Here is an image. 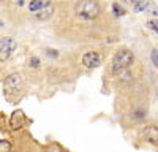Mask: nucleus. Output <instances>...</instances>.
<instances>
[{
	"label": "nucleus",
	"mask_w": 158,
	"mask_h": 152,
	"mask_svg": "<svg viewBox=\"0 0 158 152\" xmlns=\"http://www.w3.org/2000/svg\"><path fill=\"white\" fill-rule=\"evenodd\" d=\"M48 3H49L48 0H30V2H29V11L38 13V11H41Z\"/></svg>",
	"instance_id": "obj_7"
},
{
	"label": "nucleus",
	"mask_w": 158,
	"mask_h": 152,
	"mask_svg": "<svg viewBox=\"0 0 158 152\" xmlns=\"http://www.w3.org/2000/svg\"><path fill=\"white\" fill-rule=\"evenodd\" d=\"M100 10L97 0H81L76 5V15L82 19H95L100 15Z\"/></svg>",
	"instance_id": "obj_1"
},
{
	"label": "nucleus",
	"mask_w": 158,
	"mask_h": 152,
	"mask_svg": "<svg viewBox=\"0 0 158 152\" xmlns=\"http://www.w3.org/2000/svg\"><path fill=\"white\" fill-rule=\"evenodd\" d=\"M147 25H149V27H150L153 32H156V33H158V19H152V21H149V22H147Z\"/></svg>",
	"instance_id": "obj_14"
},
{
	"label": "nucleus",
	"mask_w": 158,
	"mask_h": 152,
	"mask_svg": "<svg viewBox=\"0 0 158 152\" xmlns=\"http://www.w3.org/2000/svg\"><path fill=\"white\" fill-rule=\"evenodd\" d=\"M0 152H11V144L6 139H2L0 141Z\"/></svg>",
	"instance_id": "obj_11"
},
{
	"label": "nucleus",
	"mask_w": 158,
	"mask_h": 152,
	"mask_svg": "<svg viewBox=\"0 0 158 152\" xmlns=\"http://www.w3.org/2000/svg\"><path fill=\"white\" fill-rule=\"evenodd\" d=\"M112 11H114V15H115V16H123L125 13H127V11H125L120 5H118V3H112Z\"/></svg>",
	"instance_id": "obj_10"
},
{
	"label": "nucleus",
	"mask_w": 158,
	"mask_h": 152,
	"mask_svg": "<svg viewBox=\"0 0 158 152\" xmlns=\"http://www.w3.org/2000/svg\"><path fill=\"white\" fill-rule=\"evenodd\" d=\"M146 11H149L152 16L158 18V6H156V5H153V3H150V2H149V5H147V10H146Z\"/></svg>",
	"instance_id": "obj_12"
},
{
	"label": "nucleus",
	"mask_w": 158,
	"mask_h": 152,
	"mask_svg": "<svg viewBox=\"0 0 158 152\" xmlns=\"http://www.w3.org/2000/svg\"><path fill=\"white\" fill-rule=\"evenodd\" d=\"M135 60V56L130 49H122L114 56L112 59V71L117 73H122L123 70H127L128 67H131V63Z\"/></svg>",
	"instance_id": "obj_2"
},
{
	"label": "nucleus",
	"mask_w": 158,
	"mask_h": 152,
	"mask_svg": "<svg viewBox=\"0 0 158 152\" xmlns=\"http://www.w3.org/2000/svg\"><path fill=\"white\" fill-rule=\"evenodd\" d=\"M40 63H41V62H40L38 57H32V59H30V65H32V67H40Z\"/></svg>",
	"instance_id": "obj_15"
},
{
	"label": "nucleus",
	"mask_w": 158,
	"mask_h": 152,
	"mask_svg": "<svg viewBox=\"0 0 158 152\" xmlns=\"http://www.w3.org/2000/svg\"><path fill=\"white\" fill-rule=\"evenodd\" d=\"M21 74L19 73H13V74H10L8 78L3 81V89L8 92V91H16V89L21 86Z\"/></svg>",
	"instance_id": "obj_6"
},
{
	"label": "nucleus",
	"mask_w": 158,
	"mask_h": 152,
	"mask_svg": "<svg viewBox=\"0 0 158 152\" xmlns=\"http://www.w3.org/2000/svg\"><path fill=\"white\" fill-rule=\"evenodd\" d=\"M18 43L15 38H11V36H5L0 40V62H6L11 54L15 53V49H16Z\"/></svg>",
	"instance_id": "obj_3"
},
{
	"label": "nucleus",
	"mask_w": 158,
	"mask_h": 152,
	"mask_svg": "<svg viewBox=\"0 0 158 152\" xmlns=\"http://www.w3.org/2000/svg\"><path fill=\"white\" fill-rule=\"evenodd\" d=\"M52 13H54V6H52L51 3H48L41 11L36 13V18H38V19H48V18L52 15Z\"/></svg>",
	"instance_id": "obj_8"
},
{
	"label": "nucleus",
	"mask_w": 158,
	"mask_h": 152,
	"mask_svg": "<svg viewBox=\"0 0 158 152\" xmlns=\"http://www.w3.org/2000/svg\"><path fill=\"white\" fill-rule=\"evenodd\" d=\"M142 136H144V139H147L150 144L158 146V127L156 125H146L142 129Z\"/></svg>",
	"instance_id": "obj_5"
},
{
	"label": "nucleus",
	"mask_w": 158,
	"mask_h": 152,
	"mask_svg": "<svg viewBox=\"0 0 158 152\" xmlns=\"http://www.w3.org/2000/svg\"><path fill=\"white\" fill-rule=\"evenodd\" d=\"M2 25H3V22H2V21H0V27H2Z\"/></svg>",
	"instance_id": "obj_19"
},
{
	"label": "nucleus",
	"mask_w": 158,
	"mask_h": 152,
	"mask_svg": "<svg viewBox=\"0 0 158 152\" xmlns=\"http://www.w3.org/2000/svg\"><path fill=\"white\" fill-rule=\"evenodd\" d=\"M82 65L85 68H90V70L100 67L101 65V56L97 51H89V53H85L82 56Z\"/></svg>",
	"instance_id": "obj_4"
},
{
	"label": "nucleus",
	"mask_w": 158,
	"mask_h": 152,
	"mask_svg": "<svg viewBox=\"0 0 158 152\" xmlns=\"http://www.w3.org/2000/svg\"><path fill=\"white\" fill-rule=\"evenodd\" d=\"M16 2H18V5H19V6H22V5L25 3V0H16Z\"/></svg>",
	"instance_id": "obj_17"
},
{
	"label": "nucleus",
	"mask_w": 158,
	"mask_h": 152,
	"mask_svg": "<svg viewBox=\"0 0 158 152\" xmlns=\"http://www.w3.org/2000/svg\"><path fill=\"white\" fill-rule=\"evenodd\" d=\"M127 2H128V3H133V5H135V2H136V0H127Z\"/></svg>",
	"instance_id": "obj_18"
},
{
	"label": "nucleus",
	"mask_w": 158,
	"mask_h": 152,
	"mask_svg": "<svg viewBox=\"0 0 158 152\" xmlns=\"http://www.w3.org/2000/svg\"><path fill=\"white\" fill-rule=\"evenodd\" d=\"M48 152H62V149L57 147V146H51V147L48 149Z\"/></svg>",
	"instance_id": "obj_16"
},
{
	"label": "nucleus",
	"mask_w": 158,
	"mask_h": 152,
	"mask_svg": "<svg viewBox=\"0 0 158 152\" xmlns=\"http://www.w3.org/2000/svg\"><path fill=\"white\" fill-rule=\"evenodd\" d=\"M150 59H152V63L158 68V49H153L150 53Z\"/></svg>",
	"instance_id": "obj_13"
},
{
	"label": "nucleus",
	"mask_w": 158,
	"mask_h": 152,
	"mask_svg": "<svg viewBox=\"0 0 158 152\" xmlns=\"http://www.w3.org/2000/svg\"><path fill=\"white\" fill-rule=\"evenodd\" d=\"M147 5H149L147 0H136L133 6H135V11L141 13V11H146L147 10Z\"/></svg>",
	"instance_id": "obj_9"
}]
</instances>
